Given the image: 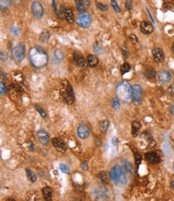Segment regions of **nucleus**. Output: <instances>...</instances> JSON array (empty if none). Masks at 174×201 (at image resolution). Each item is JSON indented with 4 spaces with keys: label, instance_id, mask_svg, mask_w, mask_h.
I'll return each mask as SVG.
<instances>
[{
    "label": "nucleus",
    "instance_id": "21",
    "mask_svg": "<svg viewBox=\"0 0 174 201\" xmlns=\"http://www.w3.org/2000/svg\"><path fill=\"white\" fill-rule=\"evenodd\" d=\"M87 64L91 67H95L99 63V59L94 55H88L87 57Z\"/></svg>",
    "mask_w": 174,
    "mask_h": 201
},
{
    "label": "nucleus",
    "instance_id": "11",
    "mask_svg": "<svg viewBox=\"0 0 174 201\" xmlns=\"http://www.w3.org/2000/svg\"><path fill=\"white\" fill-rule=\"evenodd\" d=\"M145 160L151 164H156L161 162V157L155 151H149L145 154Z\"/></svg>",
    "mask_w": 174,
    "mask_h": 201
},
{
    "label": "nucleus",
    "instance_id": "12",
    "mask_svg": "<svg viewBox=\"0 0 174 201\" xmlns=\"http://www.w3.org/2000/svg\"><path fill=\"white\" fill-rule=\"evenodd\" d=\"M73 57H74V60L76 63V64L80 67H86L87 65V62L84 57V55L81 53H80L79 51H74L73 53Z\"/></svg>",
    "mask_w": 174,
    "mask_h": 201
},
{
    "label": "nucleus",
    "instance_id": "17",
    "mask_svg": "<svg viewBox=\"0 0 174 201\" xmlns=\"http://www.w3.org/2000/svg\"><path fill=\"white\" fill-rule=\"evenodd\" d=\"M37 136L43 145H48L49 143V135L45 130H39L37 132Z\"/></svg>",
    "mask_w": 174,
    "mask_h": 201
},
{
    "label": "nucleus",
    "instance_id": "48",
    "mask_svg": "<svg viewBox=\"0 0 174 201\" xmlns=\"http://www.w3.org/2000/svg\"><path fill=\"white\" fill-rule=\"evenodd\" d=\"M173 168H174V163H173Z\"/></svg>",
    "mask_w": 174,
    "mask_h": 201
},
{
    "label": "nucleus",
    "instance_id": "14",
    "mask_svg": "<svg viewBox=\"0 0 174 201\" xmlns=\"http://www.w3.org/2000/svg\"><path fill=\"white\" fill-rule=\"evenodd\" d=\"M172 75L167 70H161L158 72V80L161 83H167L171 80Z\"/></svg>",
    "mask_w": 174,
    "mask_h": 201
},
{
    "label": "nucleus",
    "instance_id": "40",
    "mask_svg": "<svg viewBox=\"0 0 174 201\" xmlns=\"http://www.w3.org/2000/svg\"><path fill=\"white\" fill-rule=\"evenodd\" d=\"M0 87H1V95H5L6 93V85H5V83H3V81L0 83Z\"/></svg>",
    "mask_w": 174,
    "mask_h": 201
},
{
    "label": "nucleus",
    "instance_id": "28",
    "mask_svg": "<svg viewBox=\"0 0 174 201\" xmlns=\"http://www.w3.org/2000/svg\"><path fill=\"white\" fill-rule=\"evenodd\" d=\"M26 173H27V177H28V179H29V180H30L31 182H32V183L36 182V180H37V178H36V174H35V173H34V172H32L30 168L26 169Z\"/></svg>",
    "mask_w": 174,
    "mask_h": 201
},
{
    "label": "nucleus",
    "instance_id": "37",
    "mask_svg": "<svg viewBox=\"0 0 174 201\" xmlns=\"http://www.w3.org/2000/svg\"><path fill=\"white\" fill-rule=\"evenodd\" d=\"M125 8L128 11H132L133 9V0H126V2H125Z\"/></svg>",
    "mask_w": 174,
    "mask_h": 201
},
{
    "label": "nucleus",
    "instance_id": "7",
    "mask_svg": "<svg viewBox=\"0 0 174 201\" xmlns=\"http://www.w3.org/2000/svg\"><path fill=\"white\" fill-rule=\"evenodd\" d=\"M143 89L142 87L139 84H135L132 86V99L133 101V104L135 105H139L141 104L143 100Z\"/></svg>",
    "mask_w": 174,
    "mask_h": 201
},
{
    "label": "nucleus",
    "instance_id": "2",
    "mask_svg": "<svg viewBox=\"0 0 174 201\" xmlns=\"http://www.w3.org/2000/svg\"><path fill=\"white\" fill-rule=\"evenodd\" d=\"M117 97L124 102H129L132 99V87L127 81L120 82L116 88Z\"/></svg>",
    "mask_w": 174,
    "mask_h": 201
},
{
    "label": "nucleus",
    "instance_id": "4",
    "mask_svg": "<svg viewBox=\"0 0 174 201\" xmlns=\"http://www.w3.org/2000/svg\"><path fill=\"white\" fill-rule=\"evenodd\" d=\"M62 97L67 104L72 105L73 103H75V94H74L73 87L69 83H67L66 85L63 87L62 92Z\"/></svg>",
    "mask_w": 174,
    "mask_h": 201
},
{
    "label": "nucleus",
    "instance_id": "6",
    "mask_svg": "<svg viewBox=\"0 0 174 201\" xmlns=\"http://www.w3.org/2000/svg\"><path fill=\"white\" fill-rule=\"evenodd\" d=\"M92 16L87 11L81 12L80 13L78 18H77V23L80 27L86 29L87 27H89L92 24Z\"/></svg>",
    "mask_w": 174,
    "mask_h": 201
},
{
    "label": "nucleus",
    "instance_id": "32",
    "mask_svg": "<svg viewBox=\"0 0 174 201\" xmlns=\"http://www.w3.org/2000/svg\"><path fill=\"white\" fill-rule=\"evenodd\" d=\"M35 107H36V111H37L39 114H40V115L42 116L43 118H46V117H47V113L44 112V110L41 107L39 106V105H38V104H36Z\"/></svg>",
    "mask_w": 174,
    "mask_h": 201
},
{
    "label": "nucleus",
    "instance_id": "26",
    "mask_svg": "<svg viewBox=\"0 0 174 201\" xmlns=\"http://www.w3.org/2000/svg\"><path fill=\"white\" fill-rule=\"evenodd\" d=\"M97 177L99 178V180L101 181L104 184H108L109 183V175L108 173L105 172H100L97 175Z\"/></svg>",
    "mask_w": 174,
    "mask_h": 201
},
{
    "label": "nucleus",
    "instance_id": "1",
    "mask_svg": "<svg viewBox=\"0 0 174 201\" xmlns=\"http://www.w3.org/2000/svg\"><path fill=\"white\" fill-rule=\"evenodd\" d=\"M31 63L35 68L42 69L47 66L48 62V54L40 47H34L29 51Z\"/></svg>",
    "mask_w": 174,
    "mask_h": 201
},
{
    "label": "nucleus",
    "instance_id": "10",
    "mask_svg": "<svg viewBox=\"0 0 174 201\" xmlns=\"http://www.w3.org/2000/svg\"><path fill=\"white\" fill-rule=\"evenodd\" d=\"M52 144L55 147V148L60 152H65L67 150V146L63 139L60 138H53L51 140Z\"/></svg>",
    "mask_w": 174,
    "mask_h": 201
},
{
    "label": "nucleus",
    "instance_id": "30",
    "mask_svg": "<svg viewBox=\"0 0 174 201\" xmlns=\"http://www.w3.org/2000/svg\"><path fill=\"white\" fill-rule=\"evenodd\" d=\"M131 70V66L128 63H124L123 65L121 66L120 67V73L122 75H124V74H126L128 72H129V71Z\"/></svg>",
    "mask_w": 174,
    "mask_h": 201
},
{
    "label": "nucleus",
    "instance_id": "22",
    "mask_svg": "<svg viewBox=\"0 0 174 201\" xmlns=\"http://www.w3.org/2000/svg\"><path fill=\"white\" fill-rule=\"evenodd\" d=\"M50 38V34L48 30H43L42 32L39 35V42L41 43H46L49 41Z\"/></svg>",
    "mask_w": 174,
    "mask_h": 201
},
{
    "label": "nucleus",
    "instance_id": "35",
    "mask_svg": "<svg viewBox=\"0 0 174 201\" xmlns=\"http://www.w3.org/2000/svg\"><path fill=\"white\" fill-rule=\"evenodd\" d=\"M0 3H1V8L3 9V8L9 7L11 4V0H1Z\"/></svg>",
    "mask_w": 174,
    "mask_h": 201
},
{
    "label": "nucleus",
    "instance_id": "13",
    "mask_svg": "<svg viewBox=\"0 0 174 201\" xmlns=\"http://www.w3.org/2000/svg\"><path fill=\"white\" fill-rule=\"evenodd\" d=\"M75 3L80 13L87 11L90 6V0H75Z\"/></svg>",
    "mask_w": 174,
    "mask_h": 201
},
{
    "label": "nucleus",
    "instance_id": "45",
    "mask_svg": "<svg viewBox=\"0 0 174 201\" xmlns=\"http://www.w3.org/2000/svg\"><path fill=\"white\" fill-rule=\"evenodd\" d=\"M112 143H113L114 145H117V143H118V142H117V139L116 138V137L112 139Z\"/></svg>",
    "mask_w": 174,
    "mask_h": 201
},
{
    "label": "nucleus",
    "instance_id": "38",
    "mask_svg": "<svg viewBox=\"0 0 174 201\" xmlns=\"http://www.w3.org/2000/svg\"><path fill=\"white\" fill-rule=\"evenodd\" d=\"M96 6H97V8H98V9L100 10V11H107V10L108 9V5H104V4H103V3H97Z\"/></svg>",
    "mask_w": 174,
    "mask_h": 201
},
{
    "label": "nucleus",
    "instance_id": "43",
    "mask_svg": "<svg viewBox=\"0 0 174 201\" xmlns=\"http://www.w3.org/2000/svg\"><path fill=\"white\" fill-rule=\"evenodd\" d=\"M1 59H2V61H6V59H7L6 53H4L3 51H1Z\"/></svg>",
    "mask_w": 174,
    "mask_h": 201
},
{
    "label": "nucleus",
    "instance_id": "34",
    "mask_svg": "<svg viewBox=\"0 0 174 201\" xmlns=\"http://www.w3.org/2000/svg\"><path fill=\"white\" fill-rule=\"evenodd\" d=\"M60 169L62 171V172L65 173V174H70L71 173L69 168L67 165H65V164H63V163H60Z\"/></svg>",
    "mask_w": 174,
    "mask_h": 201
},
{
    "label": "nucleus",
    "instance_id": "44",
    "mask_svg": "<svg viewBox=\"0 0 174 201\" xmlns=\"http://www.w3.org/2000/svg\"><path fill=\"white\" fill-rule=\"evenodd\" d=\"M170 112H171L172 115H174V103L172 104L171 107H170Z\"/></svg>",
    "mask_w": 174,
    "mask_h": 201
},
{
    "label": "nucleus",
    "instance_id": "8",
    "mask_svg": "<svg viewBox=\"0 0 174 201\" xmlns=\"http://www.w3.org/2000/svg\"><path fill=\"white\" fill-rule=\"evenodd\" d=\"M31 11H32V14L36 18H41L43 16V7L42 4L38 1H35L32 3Z\"/></svg>",
    "mask_w": 174,
    "mask_h": 201
},
{
    "label": "nucleus",
    "instance_id": "42",
    "mask_svg": "<svg viewBox=\"0 0 174 201\" xmlns=\"http://www.w3.org/2000/svg\"><path fill=\"white\" fill-rule=\"evenodd\" d=\"M80 166H81V168L83 170H84V171H87V169H88V164H87V163L86 162V161H84V162H82L81 164H80Z\"/></svg>",
    "mask_w": 174,
    "mask_h": 201
},
{
    "label": "nucleus",
    "instance_id": "18",
    "mask_svg": "<svg viewBox=\"0 0 174 201\" xmlns=\"http://www.w3.org/2000/svg\"><path fill=\"white\" fill-rule=\"evenodd\" d=\"M52 189L51 188L48 186L43 187L42 188V194L43 198L45 200L48 201H51L52 200Z\"/></svg>",
    "mask_w": 174,
    "mask_h": 201
},
{
    "label": "nucleus",
    "instance_id": "29",
    "mask_svg": "<svg viewBox=\"0 0 174 201\" xmlns=\"http://www.w3.org/2000/svg\"><path fill=\"white\" fill-rule=\"evenodd\" d=\"M123 168L124 170L126 172L131 174L132 172V170H133V168H132V163L129 162V161H124L123 163Z\"/></svg>",
    "mask_w": 174,
    "mask_h": 201
},
{
    "label": "nucleus",
    "instance_id": "9",
    "mask_svg": "<svg viewBox=\"0 0 174 201\" xmlns=\"http://www.w3.org/2000/svg\"><path fill=\"white\" fill-rule=\"evenodd\" d=\"M77 135L80 139H87L90 136V129L89 127L85 124H81L77 128Z\"/></svg>",
    "mask_w": 174,
    "mask_h": 201
},
{
    "label": "nucleus",
    "instance_id": "24",
    "mask_svg": "<svg viewBox=\"0 0 174 201\" xmlns=\"http://www.w3.org/2000/svg\"><path fill=\"white\" fill-rule=\"evenodd\" d=\"M109 125H110V122L108 119H104V120L100 121V123L99 124V131L103 133H106L108 130Z\"/></svg>",
    "mask_w": 174,
    "mask_h": 201
},
{
    "label": "nucleus",
    "instance_id": "25",
    "mask_svg": "<svg viewBox=\"0 0 174 201\" xmlns=\"http://www.w3.org/2000/svg\"><path fill=\"white\" fill-rule=\"evenodd\" d=\"M141 125L138 121H134L132 124V135L133 137H136L141 129Z\"/></svg>",
    "mask_w": 174,
    "mask_h": 201
},
{
    "label": "nucleus",
    "instance_id": "16",
    "mask_svg": "<svg viewBox=\"0 0 174 201\" xmlns=\"http://www.w3.org/2000/svg\"><path fill=\"white\" fill-rule=\"evenodd\" d=\"M153 57L156 63H161L165 59V55L161 48H154L153 50Z\"/></svg>",
    "mask_w": 174,
    "mask_h": 201
},
{
    "label": "nucleus",
    "instance_id": "36",
    "mask_svg": "<svg viewBox=\"0 0 174 201\" xmlns=\"http://www.w3.org/2000/svg\"><path fill=\"white\" fill-rule=\"evenodd\" d=\"M111 4L112 7H113V9L115 10V11L117 12V13L120 12V8L119 5H118V3H117L116 0H111Z\"/></svg>",
    "mask_w": 174,
    "mask_h": 201
},
{
    "label": "nucleus",
    "instance_id": "5",
    "mask_svg": "<svg viewBox=\"0 0 174 201\" xmlns=\"http://www.w3.org/2000/svg\"><path fill=\"white\" fill-rule=\"evenodd\" d=\"M11 57L13 61L18 63L25 57V47L23 44H18L13 48L11 53Z\"/></svg>",
    "mask_w": 174,
    "mask_h": 201
},
{
    "label": "nucleus",
    "instance_id": "23",
    "mask_svg": "<svg viewBox=\"0 0 174 201\" xmlns=\"http://www.w3.org/2000/svg\"><path fill=\"white\" fill-rule=\"evenodd\" d=\"M96 199L97 200H100L104 199V200H108V190H106L105 188H100L96 192Z\"/></svg>",
    "mask_w": 174,
    "mask_h": 201
},
{
    "label": "nucleus",
    "instance_id": "19",
    "mask_svg": "<svg viewBox=\"0 0 174 201\" xmlns=\"http://www.w3.org/2000/svg\"><path fill=\"white\" fill-rule=\"evenodd\" d=\"M63 59H64V53L63 52V50L60 49H57L54 51L53 53V59L54 62L56 63H60L61 62H63Z\"/></svg>",
    "mask_w": 174,
    "mask_h": 201
},
{
    "label": "nucleus",
    "instance_id": "33",
    "mask_svg": "<svg viewBox=\"0 0 174 201\" xmlns=\"http://www.w3.org/2000/svg\"><path fill=\"white\" fill-rule=\"evenodd\" d=\"M93 50L95 51V53L97 54V55H101L103 53L102 47L99 46V44H97V43L94 44V46H93Z\"/></svg>",
    "mask_w": 174,
    "mask_h": 201
},
{
    "label": "nucleus",
    "instance_id": "3",
    "mask_svg": "<svg viewBox=\"0 0 174 201\" xmlns=\"http://www.w3.org/2000/svg\"><path fill=\"white\" fill-rule=\"evenodd\" d=\"M124 170L123 168H121L120 166H115L111 169L110 172V178L116 184H122L124 185L127 183V178L124 173Z\"/></svg>",
    "mask_w": 174,
    "mask_h": 201
},
{
    "label": "nucleus",
    "instance_id": "41",
    "mask_svg": "<svg viewBox=\"0 0 174 201\" xmlns=\"http://www.w3.org/2000/svg\"><path fill=\"white\" fill-rule=\"evenodd\" d=\"M11 31L15 36H18V34H19V30H18V27H15V26H12V27H11Z\"/></svg>",
    "mask_w": 174,
    "mask_h": 201
},
{
    "label": "nucleus",
    "instance_id": "31",
    "mask_svg": "<svg viewBox=\"0 0 174 201\" xmlns=\"http://www.w3.org/2000/svg\"><path fill=\"white\" fill-rule=\"evenodd\" d=\"M111 104H112V107L114 110H117L120 108V101H119V99H118V98H113V99H112V100Z\"/></svg>",
    "mask_w": 174,
    "mask_h": 201
},
{
    "label": "nucleus",
    "instance_id": "47",
    "mask_svg": "<svg viewBox=\"0 0 174 201\" xmlns=\"http://www.w3.org/2000/svg\"><path fill=\"white\" fill-rule=\"evenodd\" d=\"M172 51H173V53L174 54V42L173 43V45H172Z\"/></svg>",
    "mask_w": 174,
    "mask_h": 201
},
{
    "label": "nucleus",
    "instance_id": "20",
    "mask_svg": "<svg viewBox=\"0 0 174 201\" xmlns=\"http://www.w3.org/2000/svg\"><path fill=\"white\" fill-rule=\"evenodd\" d=\"M64 17L66 18L67 22L68 23H74V14L72 10L70 7H67L65 8V11H64Z\"/></svg>",
    "mask_w": 174,
    "mask_h": 201
},
{
    "label": "nucleus",
    "instance_id": "46",
    "mask_svg": "<svg viewBox=\"0 0 174 201\" xmlns=\"http://www.w3.org/2000/svg\"><path fill=\"white\" fill-rule=\"evenodd\" d=\"M123 54H124V59H126L127 57H128V52H127L126 50H123Z\"/></svg>",
    "mask_w": 174,
    "mask_h": 201
},
{
    "label": "nucleus",
    "instance_id": "27",
    "mask_svg": "<svg viewBox=\"0 0 174 201\" xmlns=\"http://www.w3.org/2000/svg\"><path fill=\"white\" fill-rule=\"evenodd\" d=\"M144 75L146 76L147 79H154L156 75V71L153 69V68H148L146 69V71L144 72Z\"/></svg>",
    "mask_w": 174,
    "mask_h": 201
},
{
    "label": "nucleus",
    "instance_id": "39",
    "mask_svg": "<svg viewBox=\"0 0 174 201\" xmlns=\"http://www.w3.org/2000/svg\"><path fill=\"white\" fill-rule=\"evenodd\" d=\"M134 156H135V160H136V164L137 167H139V165L141 163V160H142V158H141V155H139L138 153L134 154Z\"/></svg>",
    "mask_w": 174,
    "mask_h": 201
},
{
    "label": "nucleus",
    "instance_id": "15",
    "mask_svg": "<svg viewBox=\"0 0 174 201\" xmlns=\"http://www.w3.org/2000/svg\"><path fill=\"white\" fill-rule=\"evenodd\" d=\"M140 29H141V32L144 34V35H150L153 32V26L152 23L147 21H143L141 23L140 26Z\"/></svg>",
    "mask_w": 174,
    "mask_h": 201
}]
</instances>
